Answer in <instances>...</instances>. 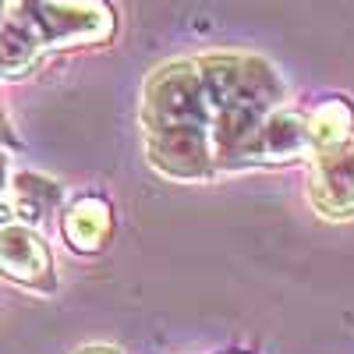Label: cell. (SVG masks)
Masks as SVG:
<instances>
[{
    "instance_id": "1",
    "label": "cell",
    "mask_w": 354,
    "mask_h": 354,
    "mask_svg": "<svg viewBox=\"0 0 354 354\" xmlns=\"http://www.w3.org/2000/svg\"><path fill=\"white\" fill-rule=\"evenodd\" d=\"M0 273L21 287L50 290V255L43 241L21 223H0Z\"/></svg>"
},
{
    "instance_id": "2",
    "label": "cell",
    "mask_w": 354,
    "mask_h": 354,
    "mask_svg": "<svg viewBox=\"0 0 354 354\" xmlns=\"http://www.w3.org/2000/svg\"><path fill=\"white\" fill-rule=\"evenodd\" d=\"M106 227H110L106 205L96 202V198H82L64 220V234H68L71 248H82V252L100 248L103 238H106Z\"/></svg>"
},
{
    "instance_id": "3",
    "label": "cell",
    "mask_w": 354,
    "mask_h": 354,
    "mask_svg": "<svg viewBox=\"0 0 354 354\" xmlns=\"http://www.w3.org/2000/svg\"><path fill=\"white\" fill-rule=\"evenodd\" d=\"M39 43L32 39V32L11 15L4 25H0V75H25L28 64L36 61Z\"/></svg>"
},
{
    "instance_id": "4",
    "label": "cell",
    "mask_w": 354,
    "mask_h": 354,
    "mask_svg": "<svg viewBox=\"0 0 354 354\" xmlns=\"http://www.w3.org/2000/svg\"><path fill=\"white\" fill-rule=\"evenodd\" d=\"M57 202V188L50 181L36 174H21L15 177V188H11V205L21 220H39L46 213V205Z\"/></svg>"
},
{
    "instance_id": "5",
    "label": "cell",
    "mask_w": 354,
    "mask_h": 354,
    "mask_svg": "<svg viewBox=\"0 0 354 354\" xmlns=\"http://www.w3.org/2000/svg\"><path fill=\"white\" fill-rule=\"evenodd\" d=\"M0 8H4V0H0Z\"/></svg>"
}]
</instances>
